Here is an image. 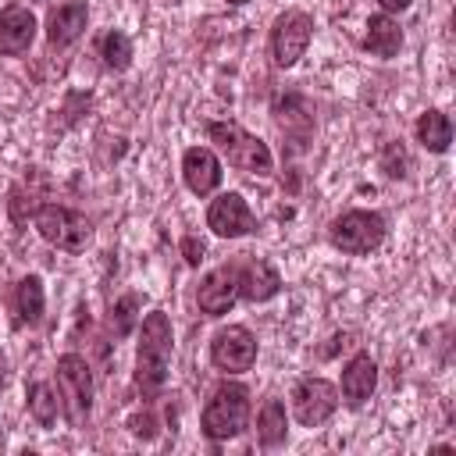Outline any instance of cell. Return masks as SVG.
<instances>
[{"label":"cell","mask_w":456,"mask_h":456,"mask_svg":"<svg viewBox=\"0 0 456 456\" xmlns=\"http://www.w3.org/2000/svg\"><path fill=\"white\" fill-rule=\"evenodd\" d=\"M171 353H175L171 321L164 310H150L139 324V346H135V388L142 399L160 395V388L167 381Z\"/></svg>","instance_id":"cell-1"},{"label":"cell","mask_w":456,"mask_h":456,"mask_svg":"<svg viewBox=\"0 0 456 456\" xmlns=\"http://www.w3.org/2000/svg\"><path fill=\"white\" fill-rule=\"evenodd\" d=\"M207 135L235 171L256 175V178H267L274 171V157H271L267 142L256 139L253 132H246L242 125H235V121H207Z\"/></svg>","instance_id":"cell-2"},{"label":"cell","mask_w":456,"mask_h":456,"mask_svg":"<svg viewBox=\"0 0 456 456\" xmlns=\"http://www.w3.org/2000/svg\"><path fill=\"white\" fill-rule=\"evenodd\" d=\"M249 424V388L242 381H221L200 417V428L210 442H228L235 435H242Z\"/></svg>","instance_id":"cell-3"},{"label":"cell","mask_w":456,"mask_h":456,"mask_svg":"<svg viewBox=\"0 0 456 456\" xmlns=\"http://www.w3.org/2000/svg\"><path fill=\"white\" fill-rule=\"evenodd\" d=\"M53 378H57V392H61V406L68 413V424L86 428L89 413H93V370H89L86 356H78V353L57 356Z\"/></svg>","instance_id":"cell-4"},{"label":"cell","mask_w":456,"mask_h":456,"mask_svg":"<svg viewBox=\"0 0 456 456\" xmlns=\"http://www.w3.org/2000/svg\"><path fill=\"white\" fill-rule=\"evenodd\" d=\"M388 235V224L378 210H346L328 224V239L335 249L349 256H367L374 253Z\"/></svg>","instance_id":"cell-5"},{"label":"cell","mask_w":456,"mask_h":456,"mask_svg":"<svg viewBox=\"0 0 456 456\" xmlns=\"http://www.w3.org/2000/svg\"><path fill=\"white\" fill-rule=\"evenodd\" d=\"M36 228H39L43 242H50L53 249H64V253H82L93 235L89 217L64 203H43L36 214Z\"/></svg>","instance_id":"cell-6"},{"label":"cell","mask_w":456,"mask_h":456,"mask_svg":"<svg viewBox=\"0 0 456 456\" xmlns=\"http://www.w3.org/2000/svg\"><path fill=\"white\" fill-rule=\"evenodd\" d=\"M310 39H314V18L306 11L292 7V11L278 14L274 28H271V57H274V64L278 68H292L306 53Z\"/></svg>","instance_id":"cell-7"},{"label":"cell","mask_w":456,"mask_h":456,"mask_svg":"<svg viewBox=\"0 0 456 456\" xmlns=\"http://www.w3.org/2000/svg\"><path fill=\"white\" fill-rule=\"evenodd\" d=\"M210 363L224 374H242L256 363V338L246 324H228L210 338Z\"/></svg>","instance_id":"cell-8"},{"label":"cell","mask_w":456,"mask_h":456,"mask_svg":"<svg viewBox=\"0 0 456 456\" xmlns=\"http://www.w3.org/2000/svg\"><path fill=\"white\" fill-rule=\"evenodd\" d=\"M338 410V388L328 378H299L292 388V413L303 428H317L324 424L331 413Z\"/></svg>","instance_id":"cell-9"},{"label":"cell","mask_w":456,"mask_h":456,"mask_svg":"<svg viewBox=\"0 0 456 456\" xmlns=\"http://www.w3.org/2000/svg\"><path fill=\"white\" fill-rule=\"evenodd\" d=\"M207 228L217 239H242V235H249L256 228V217H253L249 203L239 192H221L207 207Z\"/></svg>","instance_id":"cell-10"},{"label":"cell","mask_w":456,"mask_h":456,"mask_svg":"<svg viewBox=\"0 0 456 456\" xmlns=\"http://www.w3.org/2000/svg\"><path fill=\"white\" fill-rule=\"evenodd\" d=\"M196 299H200V310L207 317L228 314L235 306V299H239V260H228V264L207 271L200 289H196Z\"/></svg>","instance_id":"cell-11"},{"label":"cell","mask_w":456,"mask_h":456,"mask_svg":"<svg viewBox=\"0 0 456 456\" xmlns=\"http://www.w3.org/2000/svg\"><path fill=\"white\" fill-rule=\"evenodd\" d=\"M46 200H50V175L43 167H32L21 182L11 185V192H7V214H11V221L18 228H25L28 221H36V214H39V207Z\"/></svg>","instance_id":"cell-12"},{"label":"cell","mask_w":456,"mask_h":456,"mask_svg":"<svg viewBox=\"0 0 456 456\" xmlns=\"http://www.w3.org/2000/svg\"><path fill=\"white\" fill-rule=\"evenodd\" d=\"M36 14L28 11V7H18V4H11V7H4L0 11V53L4 57H21V53H28V46H32V39H36Z\"/></svg>","instance_id":"cell-13"},{"label":"cell","mask_w":456,"mask_h":456,"mask_svg":"<svg viewBox=\"0 0 456 456\" xmlns=\"http://www.w3.org/2000/svg\"><path fill=\"white\" fill-rule=\"evenodd\" d=\"M274 121L281 128V135H289L299 150L310 142L314 135V107L306 103V96L299 93H289V96H278L274 100Z\"/></svg>","instance_id":"cell-14"},{"label":"cell","mask_w":456,"mask_h":456,"mask_svg":"<svg viewBox=\"0 0 456 456\" xmlns=\"http://www.w3.org/2000/svg\"><path fill=\"white\" fill-rule=\"evenodd\" d=\"M182 178H185V189L189 192L210 196L221 185V160H217V153L210 146L185 150V157H182Z\"/></svg>","instance_id":"cell-15"},{"label":"cell","mask_w":456,"mask_h":456,"mask_svg":"<svg viewBox=\"0 0 456 456\" xmlns=\"http://www.w3.org/2000/svg\"><path fill=\"white\" fill-rule=\"evenodd\" d=\"M278 289H281V278L267 260H260V256L239 260V299L267 303L271 296H278Z\"/></svg>","instance_id":"cell-16"},{"label":"cell","mask_w":456,"mask_h":456,"mask_svg":"<svg viewBox=\"0 0 456 456\" xmlns=\"http://www.w3.org/2000/svg\"><path fill=\"white\" fill-rule=\"evenodd\" d=\"M378 388V363L370 360V353H356L346 367H342V399L346 406L360 410Z\"/></svg>","instance_id":"cell-17"},{"label":"cell","mask_w":456,"mask_h":456,"mask_svg":"<svg viewBox=\"0 0 456 456\" xmlns=\"http://www.w3.org/2000/svg\"><path fill=\"white\" fill-rule=\"evenodd\" d=\"M86 25H89V7H86V0L61 4V7H53L50 18H46V39H50L53 50L71 46V43L86 32Z\"/></svg>","instance_id":"cell-18"},{"label":"cell","mask_w":456,"mask_h":456,"mask_svg":"<svg viewBox=\"0 0 456 456\" xmlns=\"http://www.w3.org/2000/svg\"><path fill=\"white\" fill-rule=\"evenodd\" d=\"M363 50L374 53V57H395L403 50V28L392 14H370L367 18V32H363Z\"/></svg>","instance_id":"cell-19"},{"label":"cell","mask_w":456,"mask_h":456,"mask_svg":"<svg viewBox=\"0 0 456 456\" xmlns=\"http://www.w3.org/2000/svg\"><path fill=\"white\" fill-rule=\"evenodd\" d=\"M43 310H46V292H43V281L39 274H25L18 285H14V314H18V324H39L43 321Z\"/></svg>","instance_id":"cell-20"},{"label":"cell","mask_w":456,"mask_h":456,"mask_svg":"<svg viewBox=\"0 0 456 456\" xmlns=\"http://www.w3.org/2000/svg\"><path fill=\"white\" fill-rule=\"evenodd\" d=\"M413 132H417V142H420L428 153H445L449 142H452V121H449V114H442V110H435V107L417 118Z\"/></svg>","instance_id":"cell-21"},{"label":"cell","mask_w":456,"mask_h":456,"mask_svg":"<svg viewBox=\"0 0 456 456\" xmlns=\"http://www.w3.org/2000/svg\"><path fill=\"white\" fill-rule=\"evenodd\" d=\"M289 435V417H285V403L281 399H267L256 413V438L264 449H278Z\"/></svg>","instance_id":"cell-22"},{"label":"cell","mask_w":456,"mask_h":456,"mask_svg":"<svg viewBox=\"0 0 456 456\" xmlns=\"http://www.w3.org/2000/svg\"><path fill=\"white\" fill-rule=\"evenodd\" d=\"M96 50H100V57H103V64L110 71H125L132 64V39L125 32H118V28H107L96 39Z\"/></svg>","instance_id":"cell-23"},{"label":"cell","mask_w":456,"mask_h":456,"mask_svg":"<svg viewBox=\"0 0 456 456\" xmlns=\"http://www.w3.org/2000/svg\"><path fill=\"white\" fill-rule=\"evenodd\" d=\"M28 413L39 428H50L57 420V392L50 381H32L28 385Z\"/></svg>","instance_id":"cell-24"},{"label":"cell","mask_w":456,"mask_h":456,"mask_svg":"<svg viewBox=\"0 0 456 456\" xmlns=\"http://www.w3.org/2000/svg\"><path fill=\"white\" fill-rule=\"evenodd\" d=\"M107 324H110V335H114V338H128V335L135 331V324H139V296H135V292L121 296V299L110 306Z\"/></svg>","instance_id":"cell-25"},{"label":"cell","mask_w":456,"mask_h":456,"mask_svg":"<svg viewBox=\"0 0 456 456\" xmlns=\"http://www.w3.org/2000/svg\"><path fill=\"white\" fill-rule=\"evenodd\" d=\"M381 171L388 178H403L406 175V153H403L399 142H385L381 146Z\"/></svg>","instance_id":"cell-26"},{"label":"cell","mask_w":456,"mask_h":456,"mask_svg":"<svg viewBox=\"0 0 456 456\" xmlns=\"http://www.w3.org/2000/svg\"><path fill=\"white\" fill-rule=\"evenodd\" d=\"M128 431L135 435V438H142V442H150V438H157V417L146 410V413H135V417H128Z\"/></svg>","instance_id":"cell-27"},{"label":"cell","mask_w":456,"mask_h":456,"mask_svg":"<svg viewBox=\"0 0 456 456\" xmlns=\"http://www.w3.org/2000/svg\"><path fill=\"white\" fill-rule=\"evenodd\" d=\"M203 253H207V246H203V239L200 235H182V256H185V264L189 267H200V260H203Z\"/></svg>","instance_id":"cell-28"},{"label":"cell","mask_w":456,"mask_h":456,"mask_svg":"<svg viewBox=\"0 0 456 456\" xmlns=\"http://www.w3.org/2000/svg\"><path fill=\"white\" fill-rule=\"evenodd\" d=\"M410 4H413V0H378V7H381L385 14H403Z\"/></svg>","instance_id":"cell-29"},{"label":"cell","mask_w":456,"mask_h":456,"mask_svg":"<svg viewBox=\"0 0 456 456\" xmlns=\"http://www.w3.org/2000/svg\"><path fill=\"white\" fill-rule=\"evenodd\" d=\"M228 4H232V7H242V4H249V0H228Z\"/></svg>","instance_id":"cell-30"}]
</instances>
